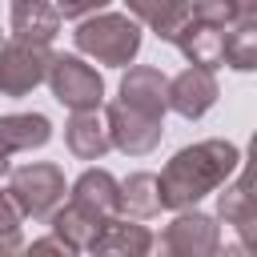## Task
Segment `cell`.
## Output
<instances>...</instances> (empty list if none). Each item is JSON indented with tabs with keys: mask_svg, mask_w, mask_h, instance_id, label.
<instances>
[{
	"mask_svg": "<svg viewBox=\"0 0 257 257\" xmlns=\"http://www.w3.org/2000/svg\"><path fill=\"white\" fill-rule=\"evenodd\" d=\"M241 165V149L233 141H201L181 149L165 173L157 177V197L161 209H189L213 189H221Z\"/></svg>",
	"mask_w": 257,
	"mask_h": 257,
	"instance_id": "6da1fadb",
	"label": "cell"
},
{
	"mask_svg": "<svg viewBox=\"0 0 257 257\" xmlns=\"http://www.w3.org/2000/svg\"><path fill=\"white\" fill-rule=\"evenodd\" d=\"M76 48L100 64H128L141 48V24L128 20V16H116V12H104V16H92V20H80L76 28Z\"/></svg>",
	"mask_w": 257,
	"mask_h": 257,
	"instance_id": "7a4b0ae2",
	"label": "cell"
},
{
	"mask_svg": "<svg viewBox=\"0 0 257 257\" xmlns=\"http://www.w3.org/2000/svg\"><path fill=\"white\" fill-rule=\"evenodd\" d=\"M52 84V96L72 108V112H84V108H100L104 100V80L92 64H84L80 56H52L48 60V76Z\"/></svg>",
	"mask_w": 257,
	"mask_h": 257,
	"instance_id": "3957f363",
	"label": "cell"
},
{
	"mask_svg": "<svg viewBox=\"0 0 257 257\" xmlns=\"http://www.w3.org/2000/svg\"><path fill=\"white\" fill-rule=\"evenodd\" d=\"M8 197L16 201L20 217H48L64 201V173L56 165H24L12 173Z\"/></svg>",
	"mask_w": 257,
	"mask_h": 257,
	"instance_id": "277c9868",
	"label": "cell"
},
{
	"mask_svg": "<svg viewBox=\"0 0 257 257\" xmlns=\"http://www.w3.org/2000/svg\"><path fill=\"white\" fill-rule=\"evenodd\" d=\"M48 44L36 40H12L0 48V92L4 96H24L48 76Z\"/></svg>",
	"mask_w": 257,
	"mask_h": 257,
	"instance_id": "5b68a950",
	"label": "cell"
},
{
	"mask_svg": "<svg viewBox=\"0 0 257 257\" xmlns=\"http://www.w3.org/2000/svg\"><path fill=\"white\" fill-rule=\"evenodd\" d=\"M104 124H108V141L116 149L133 153V157H145V153H153L161 145V120L145 116V112H137V108L120 104V100H112L104 108Z\"/></svg>",
	"mask_w": 257,
	"mask_h": 257,
	"instance_id": "8992f818",
	"label": "cell"
},
{
	"mask_svg": "<svg viewBox=\"0 0 257 257\" xmlns=\"http://www.w3.org/2000/svg\"><path fill=\"white\" fill-rule=\"evenodd\" d=\"M217 96H221V92H217L213 68L193 64V68H185V72H177V76L169 80V108L181 112V116H189V120L205 116V112L217 104Z\"/></svg>",
	"mask_w": 257,
	"mask_h": 257,
	"instance_id": "52a82bcc",
	"label": "cell"
},
{
	"mask_svg": "<svg viewBox=\"0 0 257 257\" xmlns=\"http://www.w3.org/2000/svg\"><path fill=\"white\" fill-rule=\"evenodd\" d=\"M120 104H128V108L161 120L165 108H169V80H165V72L161 68H149V64L128 68L124 80H120Z\"/></svg>",
	"mask_w": 257,
	"mask_h": 257,
	"instance_id": "ba28073f",
	"label": "cell"
},
{
	"mask_svg": "<svg viewBox=\"0 0 257 257\" xmlns=\"http://www.w3.org/2000/svg\"><path fill=\"white\" fill-rule=\"evenodd\" d=\"M217 245H221L217 225L205 213H181L165 229V249H173V253H193L197 257V253H217Z\"/></svg>",
	"mask_w": 257,
	"mask_h": 257,
	"instance_id": "9c48e42d",
	"label": "cell"
},
{
	"mask_svg": "<svg viewBox=\"0 0 257 257\" xmlns=\"http://www.w3.org/2000/svg\"><path fill=\"white\" fill-rule=\"evenodd\" d=\"M12 32H16V40L52 44V36L60 32L56 4L52 0H12Z\"/></svg>",
	"mask_w": 257,
	"mask_h": 257,
	"instance_id": "30bf717a",
	"label": "cell"
},
{
	"mask_svg": "<svg viewBox=\"0 0 257 257\" xmlns=\"http://www.w3.org/2000/svg\"><path fill=\"white\" fill-rule=\"evenodd\" d=\"M64 145L72 157L80 161H100L112 141H108V124L96 120V108H84V112H72V120L64 124Z\"/></svg>",
	"mask_w": 257,
	"mask_h": 257,
	"instance_id": "8fae6325",
	"label": "cell"
},
{
	"mask_svg": "<svg viewBox=\"0 0 257 257\" xmlns=\"http://www.w3.org/2000/svg\"><path fill=\"white\" fill-rule=\"evenodd\" d=\"M88 249L92 253H149L153 249V237H149V229L145 225H133V221H120L116 213L112 217H104L100 221V229H96V237L88 241Z\"/></svg>",
	"mask_w": 257,
	"mask_h": 257,
	"instance_id": "7c38bea8",
	"label": "cell"
},
{
	"mask_svg": "<svg viewBox=\"0 0 257 257\" xmlns=\"http://www.w3.org/2000/svg\"><path fill=\"white\" fill-rule=\"evenodd\" d=\"M116 181H112V173H104V169H88V173H80V181L72 185V205H80L84 213H92L96 221H104V217H112L116 213Z\"/></svg>",
	"mask_w": 257,
	"mask_h": 257,
	"instance_id": "4fadbf2b",
	"label": "cell"
},
{
	"mask_svg": "<svg viewBox=\"0 0 257 257\" xmlns=\"http://www.w3.org/2000/svg\"><path fill=\"white\" fill-rule=\"evenodd\" d=\"M221 64H233L241 72L257 68V12L253 8L221 32Z\"/></svg>",
	"mask_w": 257,
	"mask_h": 257,
	"instance_id": "5bb4252c",
	"label": "cell"
},
{
	"mask_svg": "<svg viewBox=\"0 0 257 257\" xmlns=\"http://www.w3.org/2000/svg\"><path fill=\"white\" fill-rule=\"evenodd\" d=\"M48 137H52V124L40 112H8V116H0V145L8 153L40 149V145H48Z\"/></svg>",
	"mask_w": 257,
	"mask_h": 257,
	"instance_id": "9a60e30c",
	"label": "cell"
},
{
	"mask_svg": "<svg viewBox=\"0 0 257 257\" xmlns=\"http://www.w3.org/2000/svg\"><path fill=\"white\" fill-rule=\"evenodd\" d=\"M137 20H145L161 40H173L189 20V0H124Z\"/></svg>",
	"mask_w": 257,
	"mask_h": 257,
	"instance_id": "2e32d148",
	"label": "cell"
},
{
	"mask_svg": "<svg viewBox=\"0 0 257 257\" xmlns=\"http://www.w3.org/2000/svg\"><path fill=\"white\" fill-rule=\"evenodd\" d=\"M173 44L193 60V64H201V68H217L221 64V28H213V24H201V20H185V28L173 36Z\"/></svg>",
	"mask_w": 257,
	"mask_h": 257,
	"instance_id": "e0dca14e",
	"label": "cell"
},
{
	"mask_svg": "<svg viewBox=\"0 0 257 257\" xmlns=\"http://www.w3.org/2000/svg\"><path fill=\"white\" fill-rule=\"evenodd\" d=\"M241 169V165H237ZM253 181H249V169H241V177H237V185H225V193H221V221L225 225H233L245 241L253 237V221H257V209H253Z\"/></svg>",
	"mask_w": 257,
	"mask_h": 257,
	"instance_id": "ac0fdd59",
	"label": "cell"
},
{
	"mask_svg": "<svg viewBox=\"0 0 257 257\" xmlns=\"http://www.w3.org/2000/svg\"><path fill=\"white\" fill-rule=\"evenodd\" d=\"M116 213H128V217H137V221L161 213L157 177H153V173H133V177L116 189Z\"/></svg>",
	"mask_w": 257,
	"mask_h": 257,
	"instance_id": "d6986e66",
	"label": "cell"
},
{
	"mask_svg": "<svg viewBox=\"0 0 257 257\" xmlns=\"http://www.w3.org/2000/svg\"><path fill=\"white\" fill-rule=\"evenodd\" d=\"M48 217H52L56 237H60L68 249H88V241H92V237H96V229H100V221H96L92 213H84L80 205H72V201H68L64 209L56 205Z\"/></svg>",
	"mask_w": 257,
	"mask_h": 257,
	"instance_id": "ffe728a7",
	"label": "cell"
},
{
	"mask_svg": "<svg viewBox=\"0 0 257 257\" xmlns=\"http://www.w3.org/2000/svg\"><path fill=\"white\" fill-rule=\"evenodd\" d=\"M249 8H253V0H193V4H189V16L225 32V28H229L233 20H241Z\"/></svg>",
	"mask_w": 257,
	"mask_h": 257,
	"instance_id": "44dd1931",
	"label": "cell"
},
{
	"mask_svg": "<svg viewBox=\"0 0 257 257\" xmlns=\"http://www.w3.org/2000/svg\"><path fill=\"white\" fill-rule=\"evenodd\" d=\"M56 4V12L64 16V20H84L88 12H96V8H104L108 0H52Z\"/></svg>",
	"mask_w": 257,
	"mask_h": 257,
	"instance_id": "7402d4cb",
	"label": "cell"
},
{
	"mask_svg": "<svg viewBox=\"0 0 257 257\" xmlns=\"http://www.w3.org/2000/svg\"><path fill=\"white\" fill-rule=\"evenodd\" d=\"M20 225V209L8 193H0V229H16Z\"/></svg>",
	"mask_w": 257,
	"mask_h": 257,
	"instance_id": "603a6c76",
	"label": "cell"
},
{
	"mask_svg": "<svg viewBox=\"0 0 257 257\" xmlns=\"http://www.w3.org/2000/svg\"><path fill=\"white\" fill-rule=\"evenodd\" d=\"M24 241H20V233L16 229H0V253H16Z\"/></svg>",
	"mask_w": 257,
	"mask_h": 257,
	"instance_id": "cb8c5ba5",
	"label": "cell"
},
{
	"mask_svg": "<svg viewBox=\"0 0 257 257\" xmlns=\"http://www.w3.org/2000/svg\"><path fill=\"white\" fill-rule=\"evenodd\" d=\"M48 249H60V253H72L60 237H44V241H32V253H48Z\"/></svg>",
	"mask_w": 257,
	"mask_h": 257,
	"instance_id": "d4e9b609",
	"label": "cell"
},
{
	"mask_svg": "<svg viewBox=\"0 0 257 257\" xmlns=\"http://www.w3.org/2000/svg\"><path fill=\"white\" fill-rule=\"evenodd\" d=\"M4 169H8V149L0 145V173H4Z\"/></svg>",
	"mask_w": 257,
	"mask_h": 257,
	"instance_id": "484cf974",
	"label": "cell"
},
{
	"mask_svg": "<svg viewBox=\"0 0 257 257\" xmlns=\"http://www.w3.org/2000/svg\"><path fill=\"white\" fill-rule=\"evenodd\" d=\"M0 48H4V32H0Z\"/></svg>",
	"mask_w": 257,
	"mask_h": 257,
	"instance_id": "4316f807",
	"label": "cell"
}]
</instances>
